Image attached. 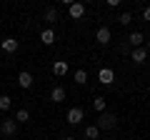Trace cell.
<instances>
[{
  "label": "cell",
  "mask_w": 150,
  "mask_h": 140,
  "mask_svg": "<svg viewBox=\"0 0 150 140\" xmlns=\"http://www.w3.org/2000/svg\"><path fill=\"white\" fill-rule=\"evenodd\" d=\"M115 123H118V118L105 110V113H100V118H98V130H112Z\"/></svg>",
  "instance_id": "cell-1"
},
{
  "label": "cell",
  "mask_w": 150,
  "mask_h": 140,
  "mask_svg": "<svg viewBox=\"0 0 150 140\" xmlns=\"http://www.w3.org/2000/svg\"><path fill=\"white\" fill-rule=\"evenodd\" d=\"M65 120H68L70 125H80L83 120H85V110L83 108H70L68 115H65Z\"/></svg>",
  "instance_id": "cell-2"
},
{
  "label": "cell",
  "mask_w": 150,
  "mask_h": 140,
  "mask_svg": "<svg viewBox=\"0 0 150 140\" xmlns=\"http://www.w3.org/2000/svg\"><path fill=\"white\" fill-rule=\"evenodd\" d=\"M68 15L73 18V20L85 18V5H83V3H70V5H68Z\"/></svg>",
  "instance_id": "cell-3"
},
{
  "label": "cell",
  "mask_w": 150,
  "mask_h": 140,
  "mask_svg": "<svg viewBox=\"0 0 150 140\" xmlns=\"http://www.w3.org/2000/svg\"><path fill=\"white\" fill-rule=\"evenodd\" d=\"M0 133H3V135H5V138H13V135H15L18 133V123H15V120H3V123H0Z\"/></svg>",
  "instance_id": "cell-4"
},
{
  "label": "cell",
  "mask_w": 150,
  "mask_h": 140,
  "mask_svg": "<svg viewBox=\"0 0 150 140\" xmlns=\"http://www.w3.org/2000/svg\"><path fill=\"white\" fill-rule=\"evenodd\" d=\"M98 80H100L103 85H112V83H115V73H112V68H100Z\"/></svg>",
  "instance_id": "cell-5"
},
{
  "label": "cell",
  "mask_w": 150,
  "mask_h": 140,
  "mask_svg": "<svg viewBox=\"0 0 150 140\" xmlns=\"http://www.w3.org/2000/svg\"><path fill=\"white\" fill-rule=\"evenodd\" d=\"M33 83H35V78H33V73H28V70H23L20 75H18V85H20L23 90H30Z\"/></svg>",
  "instance_id": "cell-6"
},
{
  "label": "cell",
  "mask_w": 150,
  "mask_h": 140,
  "mask_svg": "<svg viewBox=\"0 0 150 140\" xmlns=\"http://www.w3.org/2000/svg\"><path fill=\"white\" fill-rule=\"evenodd\" d=\"M130 58H133V63H135V65H143L145 60H148V50H145V45H143V48H133Z\"/></svg>",
  "instance_id": "cell-7"
},
{
  "label": "cell",
  "mask_w": 150,
  "mask_h": 140,
  "mask_svg": "<svg viewBox=\"0 0 150 140\" xmlns=\"http://www.w3.org/2000/svg\"><path fill=\"white\" fill-rule=\"evenodd\" d=\"M110 38H112L110 28H105V25H103V28H98V33H95V40H98L100 45H108V43H110Z\"/></svg>",
  "instance_id": "cell-8"
},
{
  "label": "cell",
  "mask_w": 150,
  "mask_h": 140,
  "mask_svg": "<svg viewBox=\"0 0 150 140\" xmlns=\"http://www.w3.org/2000/svg\"><path fill=\"white\" fill-rule=\"evenodd\" d=\"M0 48H3V53H18L20 43L15 38H5V40H0Z\"/></svg>",
  "instance_id": "cell-9"
},
{
  "label": "cell",
  "mask_w": 150,
  "mask_h": 140,
  "mask_svg": "<svg viewBox=\"0 0 150 140\" xmlns=\"http://www.w3.org/2000/svg\"><path fill=\"white\" fill-rule=\"evenodd\" d=\"M65 95H68V93H65V88H63V85H55L53 90H50V100H53V103H63V100H65Z\"/></svg>",
  "instance_id": "cell-10"
},
{
  "label": "cell",
  "mask_w": 150,
  "mask_h": 140,
  "mask_svg": "<svg viewBox=\"0 0 150 140\" xmlns=\"http://www.w3.org/2000/svg\"><path fill=\"white\" fill-rule=\"evenodd\" d=\"M128 43L133 45V48H143V45H145V35H143V33H138V30H135V33H130Z\"/></svg>",
  "instance_id": "cell-11"
},
{
  "label": "cell",
  "mask_w": 150,
  "mask_h": 140,
  "mask_svg": "<svg viewBox=\"0 0 150 140\" xmlns=\"http://www.w3.org/2000/svg\"><path fill=\"white\" fill-rule=\"evenodd\" d=\"M68 68H70L68 60H55V63H53V73H55L58 78H63L65 73H68Z\"/></svg>",
  "instance_id": "cell-12"
},
{
  "label": "cell",
  "mask_w": 150,
  "mask_h": 140,
  "mask_svg": "<svg viewBox=\"0 0 150 140\" xmlns=\"http://www.w3.org/2000/svg\"><path fill=\"white\" fill-rule=\"evenodd\" d=\"M98 135H100L98 125H85V130H83V138L85 140H98Z\"/></svg>",
  "instance_id": "cell-13"
},
{
  "label": "cell",
  "mask_w": 150,
  "mask_h": 140,
  "mask_svg": "<svg viewBox=\"0 0 150 140\" xmlns=\"http://www.w3.org/2000/svg\"><path fill=\"white\" fill-rule=\"evenodd\" d=\"M40 40H43L45 45H53V43H55V30H50V28H45V30L40 33Z\"/></svg>",
  "instance_id": "cell-14"
},
{
  "label": "cell",
  "mask_w": 150,
  "mask_h": 140,
  "mask_svg": "<svg viewBox=\"0 0 150 140\" xmlns=\"http://www.w3.org/2000/svg\"><path fill=\"white\" fill-rule=\"evenodd\" d=\"M13 120H15L18 125H20V123H28V120H30V113H28L25 108H18V110H15V118H13Z\"/></svg>",
  "instance_id": "cell-15"
},
{
  "label": "cell",
  "mask_w": 150,
  "mask_h": 140,
  "mask_svg": "<svg viewBox=\"0 0 150 140\" xmlns=\"http://www.w3.org/2000/svg\"><path fill=\"white\" fill-rule=\"evenodd\" d=\"M73 80L75 83H78V85H85V83H88V70H75V75H73Z\"/></svg>",
  "instance_id": "cell-16"
},
{
  "label": "cell",
  "mask_w": 150,
  "mask_h": 140,
  "mask_svg": "<svg viewBox=\"0 0 150 140\" xmlns=\"http://www.w3.org/2000/svg\"><path fill=\"white\" fill-rule=\"evenodd\" d=\"M10 108H13V98H10V95H0V110L8 113Z\"/></svg>",
  "instance_id": "cell-17"
},
{
  "label": "cell",
  "mask_w": 150,
  "mask_h": 140,
  "mask_svg": "<svg viewBox=\"0 0 150 140\" xmlns=\"http://www.w3.org/2000/svg\"><path fill=\"white\" fill-rule=\"evenodd\" d=\"M93 108H95L98 113H105V98H103V95L93 98Z\"/></svg>",
  "instance_id": "cell-18"
},
{
  "label": "cell",
  "mask_w": 150,
  "mask_h": 140,
  "mask_svg": "<svg viewBox=\"0 0 150 140\" xmlns=\"http://www.w3.org/2000/svg\"><path fill=\"white\" fill-rule=\"evenodd\" d=\"M45 20L48 23H58V10H55V8H48V10H45Z\"/></svg>",
  "instance_id": "cell-19"
},
{
  "label": "cell",
  "mask_w": 150,
  "mask_h": 140,
  "mask_svg": "<svg viewBox=\"0 0 150 140\" xmlns=\"http://www.w3.org/2000/svg\"><path fill=\"white\" fill-rule=\"evenodd\" d=\"M118 23L120 25H130V23H133V13H123V15L118 18Z\"/></svg>",
  "instance_id": "cell-20"
},
{
  "label": "cell",
  "mask_w": 150,
  "mask_h": 140,
  "mask_svg": "<svg viewBox=\"0 0 150 140\" xmlns=\"http://www.w3.org/2000/svg\"><path fill=\"white\" fill-rule=\"evenodd\" d=\"M143 20H145V23H150V5H148V8H143Z\"/></svg>",
  "instance_id": "cell-21"
},
{
  "label": "cell",
  "mask_w": 150,
  "mask_h": 140,
  "mask_svg": "<svg viewBox=\"0 0 150 140\" xmlns=\"http://www.w3.org/2000/svg\"><path fill=\"white\" fill-rule=\"evenodd\" d=\"M145 50H150V38H148V40H145Z\"/></svg>",
  "instance_id": "cell-22"
},
{
  "label": "cell",
  "mask_w": 150,
  "mask_h": 140,
  "mask_svg": "<svg viewBox=\"0 0 150 140\" xmlns=\"http://www.w3.org/2000/svg\"><path fill=\"white\" fill-rule=\"evenodd\" d=\"M63 140H75V138H70V135H68V138H63Z\"/></svg>",
  "instance_id": "cell-23"
},
{
  "label": "cell",
  "mask_w": 150,
  "mask_h": 140,
  "mask_svg": "<svg viewBox=\"0 0 150 140\" xmlns=\"http://www.w3.org/2000/svg\"><path fill=\"white\" fill-rule=\"evenodd\" d=\"M45 140H48V138H45Z\"/></svg>",
  "instance_id": "cell-24"
}]
</instances>
